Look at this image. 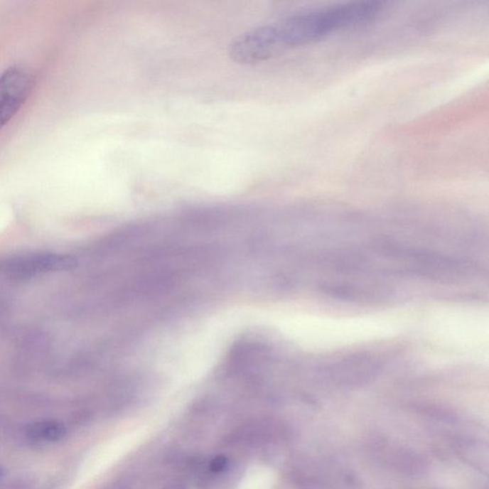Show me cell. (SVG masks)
<instances>
[{
	"label": "cell",
	"instance_id": "obj_1",
	"mask_svg": "<svg viewBox=\"0 0 489 489\" xmlns=\"http://www.w3.org/2000/svg\"><path fill=\"white\" fill-rule=\"evenodd\" d=\"M382 4L353 2L290 16L272 25L261 26L272 57L283 50L313 43L336 31L362 24L376 18Z\"/></svg>",
	"mask_w": 489,
	"mask_h": 489
},
{
	"label": "cell",
	"instance_id": "obj_2",
	"mask_svg": "<svg viewBox=\"0 0 489 489\" xmlns=\"http://www.w3.org/2000/svg\"><path fill=\"white\" fill-rule=\"evenodd\" d=\"M77 266L76 258L55 252H32L8 258L0 264V274L15 281H25L51 272L68 271Z\"/></svg>",
	"mask_w": 489,
	"mask_h": 489
},
{
	"label": "cell",
	"instance_id": "obj_3",
	"mask_svg": "<svg viewBox=\"0 0 489 489\" xmlns=\"http://www.w3.org/2000/svg\"><path fill=\"white\" fill-rule=\"evenodd\" d=\"M34 85V75L23 65L11 66L0 74V130L23 107Z\"/></svg>",
	"mask_w": 489,
	"mask_h": 489
},
{
	"label": "cell",
	"instance_id": "obj_4",
	"mask_svg": "<svg viewBox=\"0 0 489 489\" xmlns=\"http://www.w3.org/2000/svg\"><path fill=\"white\" fill-rule=\"evenodd\" d=\"M264 349L252 343H239L235 344L230 353L229 365L235 372L246 371L254 366Z\"/></svg>",
	"mask_w": 489,
	"mask_h": 489
},
{
	"label": "cell",
	"instance_id": "obj_5",
	"mask_svg": "<svg viewBox=\"0 0 489 489\" xmlns=\"http://www.w3.org/2000/svg\"><path fill=\"white\" fill-rule=\"evenodd\" d=\"M27 434L36 441H57L65 437V427L55 421L36 422L28 428Z\"/></svg>",
	"mask_w": 489,
	"mask_h": 489
},
{
	"label": "cell",
	"instance_id": "obj_6",
	"mask_svg": "<svg viewBox=\"0 0 489 489\" xmlns=\"http://www.w3.org/2000/svg\"><path fill=\"white\" fill-rule=\"evenodd\" d=\"M227 465V458L224 457V456H218V457L214 458L213 460L211 461L210 466L211 471L217 473V472L223 471L224 469L226 468Z\"/></svg>",
	"mask_w": 489,
	"mask_h": 489
},
{
	"label": "cell",
	"instance_id": "obj_7",
	"mask_svg": "<svg viewBox=\"0 0 489 489\" xmlns=\"http://www.w3.org/2000/svg\"><path fill=\"white\" fill-rule=\"evenodd\" d=\"M171 489H182V488H181V485H175L172 486Z\"/></svg>",
	"mask_w": 489,
	"mask_h": 489
}]
</instances>
